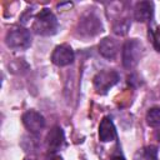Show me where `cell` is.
Returning a JSON list of instances; mask_svg holds the SVG:
<instances>
[{
  "label": "cell",
  "mask_w": 160,
  "mask_h": 160,
  "mask_svg": "<svg viewBox=\"0 0 160 160\" xmlns=\"http://www.w3.org/2000/svg\"><path fill=\"white\" fill-rule=\"evenodd\" d=\"M134 160H158V148L149 145L139 149L134 155Z\"/></svg>",
  "instance_id": "obj_12"
},
{
  "label": "cell",
  "mask_w": 160,
  "mask_h": 160,
  "mask_svg": "<svg viewBox=\"0 0 160 160\" xmlns=\"http://www.w3.org/2000/svg\"><path fill=\"white\" fill-rule=\"evenodd\" d=\"M99 138L102 142H108L111 141L116 138V130L114 126V122L111 121V119L109 116H105L99 126Z\"/></svg>",
  "instance_id": "obj_10"
},
{
  "label": "cell",
  "mask_w": 160,
  "mask_h": 160,
  "mask_svg": "<svg viewBox=\"0 0 160 160\" xmlns=\"http://www.w3.org/2000/svg\"><path fill=\"white\" fill-rule=\"evenodd\" d=\"M110 160H124V158H122L121 155H114Z\"/></svg>",
  "instance_id": "obj_15"
},
{
  "label": "cell",
  "mask_w": 160,
  "mask_h": 160,
  "mask_svg": "<svg viewBox=\"0 0 160 160\" xmlns=\"http://www.w3.org/2000/svg\"><path fill=\"white\" fill-rule=\"evenodd\" d=\"M129 28H130V22H129L128 19H119L114 24V28L112 29H114V32L116 35H125L128 32Z\"/></svg>",
  "instance_id": "obj_14"
},
{
  "label": "cell",
  "mask_w": 160,
  "mask_h": 160,
  "mask_svg": "<svg viewBox=\"0 0 160 160\" xmlns=\"http://www.w3.org/2000/svg\"><path fill=\"white\" fill-rule=\"evenodd\" d=\"M24 160H35V159H32V158H25Z\"/></svg>",
  "instance_id": "obj_17"
},
{
  "label": "cell",
  "mask_w": 160,
  "mask_h": 160,
  "mask_svg": "<svg viewBox=\"0 0 160 160\" xmlns=\"http://www.w3.org/2000/svg\"><path fill=\"white\" fill-rule=\"evenodd\" d=\"M65 141V136H64V131L60 126H54L46 135V144L50 151H58L61 149V146L64 145Z\"/></svg>",
  "instance_id": "obj_8"
},
{
  "label": "cell",
  "mask_w": 160,
  "mask_h": 160,
  "mask_svg": "<svg viewBox=\"0 0 160 160\" xmlns=\"http://www.w3.org/2000/svg\"><path fill=\"white\" fill-rule=\"evenodd\" d=\"M102 26H101V22L99 20V18L94 14H88L85 15L80 22H79V34L81 36H85V38H89V36H95L96 34H99L101 31Z\"/></svg>",
  "instance_id": "obj_5"
},
{
  "label": "cell",
  "mask_w": 160,
  "mask_h": 160,
  "mask_svg": "<svg viewBox=\"0 0 160 160\" xmlns=\"http://www.w3.org/2000/svg\"><path fill=\"white\" fill-rule=\"evenodd\" d=\"M118 44L111 38H104L99 42V52L106 59H114L118 54Z\"/></svg>",
  "instance_id": "obj_11"
},
{
  "label": "cell",
  "mask_w": 160,
  "mask_h": 160,
  "mask_svg": "<svg viewBox=\"0 0 160 160\" xmlns=\"http://www.w3.org/2000/svg\"><path fill=\"white\" fill-rule=\"evenodd\" d=\"M156 139H158V141L160 142V129L156 131Z\"/></svg>",
  "instance_id": "obj_16"
},
{
  "label": "cell",
  "mask_w": 160,
  "mask_h": 160,
  "mask_svg": "<svg viewBox=\"0 0 160 160\" xmlns=\"http://www.w3.org/2000/svg\"><path fill=\"white\" fill-rule=\"evenodd\" d=\"M146 122L151 128H160V108L159 106L149 109L146 114Z\"/></svg>",
  "instance_id": "obj_13"
},
{
  "label": "cell",
  "mask_w": 160,
  "mask_h": 160,
  "mask_svg": "<svg viewBox=\"0 0 160 160\" xmlns=\"http://www.w3.org/2000/svg\"><path fill=\"white\" fill-rule=\"evenodd\" d=\"M118 81L119 74L115 70H101L92 79L94 88L99 94H106Z\"/></svg>",
  "instance_id": "obj_4"
},
{
  "label": "cell",
  "mask_w": 160,
  "mask_h": 160,
  "mask_svg": "<svg viewBox=\"0 0 160 160\" xmlns=\"http://www.w3.org/2000/svg\"><path fill=\"white\" fill-rule=\"evenodd\" d=\"M6 45L15 50H22L28 49L31 44V35L30 31L21 26H14L11 28L5 38Z\"/></svg>",
  "instance_id": "obj_2"
},
{
  "label": "cell",
  "mask_w": 160,
  "mask_h": 160,
  "mask_svg": "<svg viewBox=\"0 0 160 160\" xmlns=\"http://www.w3.org/2000/svg\"><path fill=\"white\" fill-rule=\"evenodd\" d=\"M152 11H154V5L150 1H140L135 5L134 9V18L136 21L145 22L152 18Z\"/></svg>",
  "instance_id": "obj_9"
},
{
  "label": "cell",
  "mask_w": 160,
  "mask_h": 160,
  "mask_svg": "<svg viewBox=\"0 0 160 160\" xmlns=\"http://www.w3.org/2000/svg\"><path fill=\"white\" fill-rule=\"evenodd\" d=\"M22 124L25 125V128L30 132L38 134L44 129L45 119L40 112L34 111V110H29L22 115Z\"/></svg>",
  "instance_id": "obj_7"
},
{
  "label": "cell",
  "mask_w": 160,
  "mask_h": 160,
  "mask_svg": "<svg viewBox=\"0 0 160 160\" xmlns=\"http://www.w3.org/2000/svg\"><path fill=\"white\" fill-rule=\"evenodd\" d=\"M74 58H75L74 50L66 44L56 46L51 54V61L58 66H66L71 64L74 61Z\"/></svg>",
  "instance_id": "obj_6"
},
{
  "label": "cell",
  "mask_w": 160,
  "mask_h": 160,
  "mask_svg": "<svg viewBox=\"0 0 160 160\" xmlns=\"http://www.w3.org/2000/svg\"><path fill=\"white\" fill-rule=\"evenodd\" d=\"M142 54V44L138 39L128 40L122 46V65L126 69H132L138 65Z\"/></svg>",
  "instance_id": "obj_3"
},
{
  "label": "cell",
  "mask_w": 160,
  "mask_h": 160,
  "mask_svg": "<svg viewBox=\"0 0 160 160\" xmlns=\"http://www.w3.org/2000/svg\"><path fill=\"white\" fill-rule=\"evenodd\" d=\"M58 20L55 15L49 9H42L40 12L35 16L32 30L42 36H50L54 35L58 31Z\"/></svg>",
  "instance_id": "obj_1"
}]
</instances>
